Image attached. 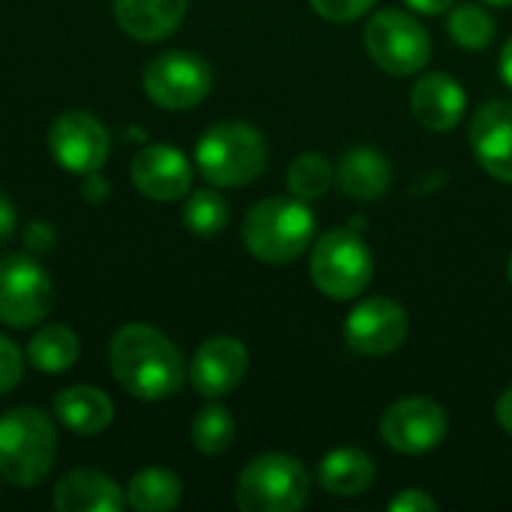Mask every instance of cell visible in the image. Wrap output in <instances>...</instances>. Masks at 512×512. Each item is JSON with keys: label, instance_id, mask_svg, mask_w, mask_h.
Here are the masks:
<instances>
[{"label": "cell", "instance_id": "cell-1", "mask_svg": "<svg viewBox=\"0 0 512 512\" xmlns=\"http://www.w3.org/2000/svg\"><path fill=\"white\" fill-rule=\"evenodd\" d=\"M108 366L123 393L141 402L177 396L189 375L177 345L150 324L120 327L108 345Z\"/></svg>", "mask_w": 512, "mask_h": 512}, {"label": "cell", "instance_id": "cell-2", "mask_svg": "<svg viewBox=\"0 0 512 512\" xmlns=\"http://www.w3.org/2000/svg\"><path fill=\"white\" fill-rule=\"evenodd\" d=\"M243 246L264 264H294L315 243V213L297 195H273L252 204L240 225Z\"/></svg>", "mask_w": 512, "mask_h": 512}, {"label": "cell", "instance_id": "cell-3", "mask_svg": "<svg viewBox=\"0 0 512 512\" xmlns=\"http://www.w3.org/2000/svg\"><path fill=\"white\" fill-rule=\"evenodd\" d=\"M267 138L243 120H222L210 126L195 144V165L216 189H240L267 171Z\"/></svg>", "mask_w": 512, "mask_h": 512}, {"label": "cell", "instance_id": "cell-4", "mask_svg": "<svg viewBox=\"0 0 512 512\" xmlns=\"http://www.w3.org/2000/svg\"><path fill=\"white\" fill-rule=\"evenodd\" d=\"M57 459V429L45 411L21 405L0 414V477L15 489L39 486Z\"/></svg>", "mask_w": 512, "mask_h": 512}, {"label": "cell", "instance_id": "cell-5", "mask_svg": "<svg viewBox=\"0 0 512 512\" xmlns=\"http://www.w3.org/2000/svg\"><path fill=\"white\" fill-rule=\"evenodd\" d=\"M372 249L366 246L363 234L351 225L324 231L312 243L309 255V276L312 285L330 300H354L372 282Z\"/></svg>", "mask_w": 512, "mask_h": 512}, {"label": "cell", "instance_id": "cell-6", "mask_svg": "<svg viewBox=\"0 0 512 512\" xmlns=\"http://www.w3.org/2000/svg\"><path fill=\"white\" fill-rule=\"evenodd\" d=\"M312 477L288 453L255 456L237 477L234 501L243 512H297L306 507Z\"/></svg>", "mask_w": 512, "mask_h": 512}, {"label": "cell", "instance_id": "cell-7", "mask_svg": "<svg viewBox=\"0 0 512 512\" xmlns=\"http://www.w3.org/2000/svg\"><path fill=\"white\" fill-rule=\"evenodd\" d=\"M369 60L387 75H417L432 60L429 30L405 9H378L363 30Z\"/></svg>", "mask_w": 512, "mask_h": 512}, {"label": "cell", "instance_id": "cell-8", "mask_svg": "<svg viewBox=\"0 0 512 512\" xmlns=\"http://www.w3.org/2000/svg\"><path fill=\"white\" fill-rule=\"evenodd\" d=\"M54 306V285L33 255L0 258V321L15 330L36 327Z\"/></svg>", "mask_w": 512, "mask_h": 512}, {"label": "cell", "instance_id": "cell-9", "mask_svg": "<svg viewBox=\"0 0 512 512\" xmlns=\"http://www.w3.org/2000/svg\"><path fill=\"white\" fill-rule=\"evenodd\" d=\"M213 90V69L195 51L156 54L144 69V93L165 111H189Z\"/></svg>", "mask_w": 512, "mask_h": 512}, {"label": "cell", "instance_id": "cell-10", "mask_svg": "<svg viewBox=\"0 0 512 512\" xmlns=\"http://www.w3.org/2000/svg\"><path fill=\"white\" fill-rule=\"evenodd\" d=\"M450 429L447 408L429 396H405L381 417V438L402 456H423L444 444Z\"/></svg>", "mask_w": 512, "mask_h": 512}, {"label": "cell", "instance_id": "cell-11", "mask_svg": "<svg viewBox=\"0 0 512 512\" xmlns=\"http://www.w3.org/2000/svg\"><path fill=\"white\" fill-rule=\"evenodd\" d=\"M48 150L63 171L93 174L102 171L111 153V135L105 123L90 111H63L48 129Z\"/></svg>", "mask_w": 512, "mask_h": 512}, {"label": "cell", "instance_id": "cell-12", "mask_svg": "<svg viewBox=\"0 0 512 512\" xmlns=\"http://www.w3.org/2000/svg\"><path fill=\"white\" fill-rule=\"evenodd\" d=\"M411 318L393 297L360 300L345 321V342L360 357H387L408 339Z\"/></svg>", "mask_w": 512, "mask_h": 512}, {"label": "cell", "instance_id": "cell-13", "mask_svg": "<svg viewBox=\"0 0 512 512\" xmlns=\"http://www.w3.org/2000/svg\"><path fill=\"white\" fill-rule=\"evenodd\" d=\"M249 372V351L234 336H213L198 345L189 363V384L204 399L234 393Z\"/></svg>", "mask_w": 512, "mask_h": 512}, {"label": "cell", "instance_id": "cell-14", "mask_svg": "<svg viewBox=\"0 0 512 512\" xmlns=\"http://www.w3.org/2000/svg\"><path fill=\"white\" fill-rule=\"evenodd\" d=\"M468 144L480 168L498 183L512 186V102L492 99L471 114Z\"/></svg>", "mask_w": 512, "mask_h": 512}, {"label": "cell", "instance_id": "cell-15", "mask_svg": "<svg viewBox=\"0 0 512 512\" xmlns=\"http://www.w3.org/2000/svg\"><path fill=\"white\" fill-rule=\"evenodd\" d=\"M132 186L150 201H180L192 189V165L174 144H147L132 159Z\"/></svg>", "mask_w": 512, "mask_h": 512}, {"label": "cell", "instance_id": "cell-16", "mask_svg": "<svg viewBox=\"0 0 512 512\" xmlns=\"http://www.w3.org/2000/svg\"><path fill=\"white\" fill-rule=\"evenodd\" d=\"M468 93L450 72H426L411 87V114L429 132H453L465 120Z\"/></svg>", "mask_w": 512, "mask_h": 512}, {"label": "cell", "instance_id": "cell-17", "mask_svg": "<svg viewBox=\"0 0 512 512\" xmlns=\"http://www.w3.org/2000/svg\"><path fill=\"white\" fill-rule=\"evenodd\" d=\"M393 183V165L378 147L357 144L345 150L336 162V186L351 201L369 204L387 195Z\"/></svg>", "mask_w": 512, "mask_h": 512}, {"label": "cell", "instance_id": "cell-18", "mask_svg": "<svg viewBox=\"0 0 512 512\" xmlns=\"http://www.w3.org/2000/svg\"><path fill=\"white\" fill-rule=\"evenodd\" d=\"M126 492L96 468H72L54 486V507L60 512H120Z\"/></svg>", "mask_w": 512, "mask_h": 512}, {"label": "cell", "instance_id": "cell-19", "mask_svg": "<svg viewBox=\"0 0 512 512\" xmlns=\"http://www.w3.org/2000/svg\"><path fill=\"white\" fill-rule=\"evenodd\" d=\"M189 0H114L120 30L135 42H159L186 18Z\"/></svg>", "mask_w": 512, "mask_h": 512}, {"label": "cell", "instance_id": "cell-20", "mask_svg": "<svg viewBox=\"0 0 512 512\" xmlns=\"http://www.w3.org/2000/svg\"><path fill=\"white\" fill-rule=\"evenodd\" d=\"M54 417L75 435H99L114 420V402L105 390L90 384L66 387L54 396Z\"/></svg>", "mask_w": 512, "mask_h": 512}, {"label": "cell", "instance_id": "cell-21", "mask_svg": "<svg viewBox=\"0 0 512 512\" xmlns=\"http://www.w3.org/2000/svg\"><path fill=\"white\" fill-rule=\"evenodd\" d=\"M318 483L333 498H357L375 483V462L357 447H336L318 465Z\"/></svg>", "mask_w": 512, "mask_h": 512}, {"label": "cell", "instance_id": "cell-22", "mask_svg": "<svg viewBox=\"0 0 512 512\" xmlns=\"http://www.w3.org/2000/svg\"><path fill=\"white\" fill-rule=\"evenodd\" d=\"M183 501V483L168 468H144L126 486V504L135 512L177 510Z\"/></svg>", "mask_w": 512, "mask_h": 512}, {"label": "cell", "instance_id": "cell-23", "mask_svg": "<svg viewBox=\"0 0 512 512\" xmlns=\"http://www.w3.org/2000/svg\"><path fill=\"white\" fill-rule=\"evenodd\" d=\"M78 336L66 324H45L27 342V360L42 375H63L78 360Z\"/></svg>", "mask_w": 512, "mask_h": 512}, {"label": "cell", "instance_id": "cell-24", "mask_svg": "<svg viewBox=\"0 0 512 512\" xmlns=\"http://www.w3.org/2000/svg\"><path fill=\"white\" fill-rule=\"evenodd\" d=\"M285 183H288L291 195H297L303 201H318L336 183V165H330L327 156H321L315 150H306L297 159H291Z\"/></svg>", "mask_w": 512, "mask_h": 512}, {"label": "cell", "instance_id": "cell-25", "mask_svg": "<svg viewBox=\"0 0 512 512\" xmlns=\"http://www.w3.org/2000/svg\"><path fill=\"white\" fill-rule=\"evenodd\" d=\"M450 39L465 51H483L495 39V18L480 3H453L447 15Z\"/></svg>", "mask_w": 512, "mask_h": 512}, {"label": "cell", "instance_id": "cell-26", "mask_svg": "<svg viewBox=\"0 0 512 512\" xmlns=\"http://www.w3.org/2000/svg\"><path fill=\"white\" fill-rule=\"evenodd\" d=\"M189 435H192V444L198 453L204 456H222L231 444H234V435H237V423L231 417V411L225 405H207L195 414L192 426H189Z\"/></svg>", "mask_w": 512, "mask_h": 512}, {"label": "cell", "instance_id": "cell-27", "mask_svg": "<svg viewBox=\"0 0 512 512\" xmlns=\"http://www.w3.org/2000/svg\"><path fill=\"white\" fill-rule=\"evenodd\" d=\"M231 219L228 201L216 192V189H198L189 195V201L183 204V222L192 234L198 237H213L219 234Z\"/></svg>", "mask_w": 512, "mask_h": 512}, {"label": "cell", "instance_id": "cell-28", "mask_svg": "<svg viewBox=\"0 0 512 512\" xmlns=\"http://www.w3.org/2000/svg\"><path fill=\"white\" fill-rule=\"evenodd\" d=\"M309 3H312V9H315L324 21L348 24V21L363 18L378 0H309Z\"/></svg>", "mask_w": 512, "mask_h": 512}, {"label": "cell", "instance_id": "cell-29", "mask_svg": "<svg viewBox=\"0 0 512 512\" xmlns=\"http://www.w3.org/2000/svg\"><path fill=\"white\" fill-rule=\"evenodd\" d=\"M21 375H24V357L18 345L0 333V396L12 393L21 384Z\"/></svg>", "mask_w": 512, "mask_h": 512}, {"label": "cell", "instance_id": "cell-30", "mask_svg": "<svg viewBox=\"0 0 512 512\" xmlns=\"http://www.w3.org/2000/svg\"><path fill=\"white\" fill-rule=\"evenodd\" d=\"M21 240H24V246H27L30 255H48V252H54V246H57V231H54L51 222L36 219V222H30V225L24 228Z\"/></svg>", "mask_w": 512, "mask_h": 512}, {"label": "cell", "instance_id": "cell-31", "mask_svg": "<svg viewBox=\"0 0 512 512\" xmlns=\"http://www.w3.org/2000/svg\"><path fill=\"white\" fill-rule=\"evenodd\" d=\"M390 512H435L438 501L432 495H426L423 489H402L399 495H393L387 501Z\"/></svg>", "mask_w": 512, "mask_h": 512}, {"label": "cell", "instance_id": "cell-32", "mask_svg": "<svg viewBox=\"0 0 512 512\" xmlns=\"http://www.w3.org/2000/svg\"><path fill=\"white\" fill-rule=\"evenodd\" d=\"M81 195H84V201H90V204H102V201H108L111 186H108V180H105L99 171H93V174H84V177H81Z\"/></svg>", "mask_w": 512, "mask_h": 512}, {"label": "cell", "instance_id": "cell-33", "mask_svg": "<svg viewBox=\"0 0 512 512\" xmlns=\"http://www.w3.org/2000/svg\"><path fill=\"white\" fill-rule=\"evenodd\" d=\"M18 231V213H15V204L9 201V195L0 189V246L9 243Z\"/></svg>", "mask_w": 512, "mask_h": 512}, {"label": "cell", "instance_id": "cell-34", "mask_svg": "<svg viewBox=\"0 0 512 512\" xmlns=\"http://www.w3.org/2000/svg\"><path fill=\"white\" fill-rule=\"evenodd\" d=\"M495 417L501 423V429L512 435V384L498 396V405H495Z\"/></svg>", "mask_w": 512, "mask_h": 512}, {"label": "cell", "instance_id": "cell-35", "mask_svg": "<svg viewBox=\"0 0 512 512\" xmlns=\"http://www.w3.org/2000/svg\"><path fill=\"white\" fill-rule=\"evenodd\" d=\"M405 3L420 15H441V12H450L456 0H405Z\"/></svg>", "mask_w": 512, "mask_h": 512}, {"label": "cell", "instance_id": "cell-36", "mask_svg": "<svg viewBox=\"0 0 512 512\" xmlns=\"http://www.w3.org/2000/svg\"><path fill=\"white\" fill-rule=\"evenodd\" d=\"M498 69H501V78H504V84L512 87V36L504 42V48H501V60H498Z\"/></svg>", "mask_w": 512, "mask_h": 512}, {"label": "cell", "instance_id": "cell-37", "mask_svg": "<svg viewBox=\"0 0 512 512\" xmlns=\"http://www.w3.org/2000/svg\"><path fill=\"white\" fill-rule=\"evenodd\" d=\"M486 6H495V9H504V6H512V0H483Z\"/></svg>", "mask_w": 512, "mask_h": 512}, {"label": "cell", "instance_id": "cell-38", "mask_svg": "<svg viewBox=\"0 0 512 512\" xmlns=\"http://www.w3.org/2000/svg\"><path fill=\"white\" fill-rule=\"evenodd\" d=\"M507 279H510V285H512V255H510V261H507Z\"/></svg>", "mask_w": 512, "mask_h": 512}]
</instances>
